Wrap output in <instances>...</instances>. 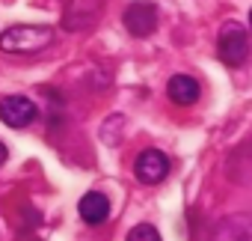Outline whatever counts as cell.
<instances>
[{
	"label": "cell",
	"mask_w": 252,
	"mask_h": 241,
	"mask_svg": "<svg viewBox=\"0 0 252 241\" xmlns=\"http://www.w3.org/2000/svg\"><path fill=\"white\" fill-rule=\"evenodd\" d=\"M54 42V30L42 24H15L0 33V51L6 54H39Z\"/></svg>",
	"instance_id": "1"
},
{
	"label": "cell",
	"mask_w": 252,
	"mask_h": 241,
	"mask_svg": "<svg viewBox=\"0 0 252 241\" xmlns=\"http://www.w3.org/2000/svg\"><path fill=\"white\" fill-rule=\"evenodd\" d=\"M217 54L225 66H243V60L249 57V36L237 21L222 24L217 36Z\"/></svg>",
	"instance_id": "2"
},
{
	"label": "cell",
	"mask_w": 252,
	"mask_h": 241,
	"mask_svg": "<svg viewBox=\"0 0 252 241\" xmlns=\"http://www.w3.org/2000/svg\"><path fill=\"white\" fill-rule=\"evenodd\" d=\"M158 21H160L158 6L149 3V0H137V3H131L128 9H125V15H122L125 30H128L131 36H137V39L152 36V33L158 30Z\"/></svg>",
	"instance_id": "3"
},
{
	"label": "cell",
	"mask_w": 252,
	"mask_h": 241,
	"mask_svg": "<svg viewBox=\"0 0 252 241\" xmlns=\"http://www.w3.org/2000/svg\"><path fill=\"white\" fill-rule=\"evenodd\" d=\"M134 176L143 185H160L169 176V158L160 149H146L134 161Z\"/></svg>",
	"instance_id": "4"
},
{
	"label": "cell",
	"mask_w": 252,
	"mask_h": 241,
	"mask_svg": "<svg viewBox=\"0 0 252 241\" xmlns=\"http://www.w3.org/2000/svg\"><path fill=\"white\" fill-rule=\"evenodd\" d=\"M36 116H39V110L27 95H6L0 101V119L9 128H27Z\"/></svg>",
	"instance_id": "5"
},
{
	"label": "cell",
	"mask_w": 252,
	"mask_h": 241,
	"mask_svg": "<svg viewBox=\"0 0 252 241\" xmlns=\"http://www.w3.org/2000/svg\"><path fill=\"white\" fill-rule=\"evenodd\" d=\"M211 241H252V214H228L211 229Z\"/></svg>",
	"instance_id": "6"
},
{
	"label": "cell",
	"mask_w": 252,
	"mask_h": 241,
	"mask_svg": "<svg viewBox=\"0 0 252 241\" xmlns=\"http://www.w3.org/2000/svg\"><path fill=\"white\" fill-rule=\"evenodd\" d=\"M166 95H169V101H175V104H181V107H190V104L199 101L202 86H199V80L190 78V75H172L169 83H166Z\"/></svg>",
	"instance_id": "7"
},
{
	"label": "cell",
	"mask_w": 252,
	"mask_h": 241,
	"mask_svg": "<svg viewBox=\"0 0 252 241\" xmlns=\"http://www.w3.org/2000/svg\"><path fill=\"white\" fill-rule=\"evenodd\" d=\"M77 211H80V217H83L86 223L98 226V223H104L107 214H110V200H107L104 194H98V191H89V194L80 197Z\"/></svg>",
	"instance_id": "8"
},
{
	"label": "cell",
	"mask_w": 252,
	"mask_h": 241,
	"mask_svg": "<svg viewBox=\"0 0 252 241\" xmlns=\"http://www.w3.org/2000/svg\"><path fill=\"white\" fill-rule=\"evenodd\" d=\"M125 241H160V232L152 226V223H137L131 232H128V238Z\"/></svg>",
	"instance_id": "9"
},
{
	"label": "cell",
	"mask_w": 252,
	"mask_h": 241,
	"mask_svg": "<svg viewBox=\"0 0 252 241\" xmlns=\"http://www.w3.org/2000/svg\"><path fill=\"white\" fill-rule=\"evenodd\" d=\"M6 158H9V149H6V143H3V140H0V167L6 164Z\"/></svg>",
	"instance_id": "10"
},
{
	"label": "cell",
	"mask_w": 252,
	"mask_h": 241,
	"mask_svg": "<svg viewBox=\"0 0 252 241\" xmlns=\"http://www.w3.org/2000/svg\"><path fill=\"white\" fill-rule=\"evenodd\" d=\"M249 27H252V9H249Z\"/></svg>",
	"instance_id": "11"
}]
</instances>
